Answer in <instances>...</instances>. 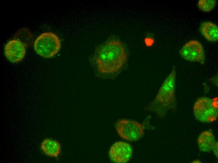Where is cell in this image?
<instances>
[{
	"label": "cell",
	"instance_id": "6da1fadb",
	"mask_svg": "<svg viewBox=\"0 0 218 163\" xmlns=\"http://www.w3.org/2000/svg\"><path fill=\"white\" fill-rule=\"evenodd\" d=\"M127 55L122 43L116 39L109 40L97 49L95 60L98 71L102 74L116 73L125 63Z\"/></svg>",
	"mask_w": 218,
	"mask_h": 163
},
{
	"label": "cell",
	"instance_id": "7a4b0ae2",
	"mask_svg": "<svg viewBox=\"0 0 218 163\" xmlns=\"http://www.w3.org/2000/svg\"><path fill=\"white\" fill-rule=\"evenodd\" d=\"M176 70L175 66L161 86L154 99L145 107L146 110L154 113L160 118L176 108L175 96Z\"/></svg>",
	"mask_w": 218,
	"mask_h": 163
},
{
	"label": "cell",
	"instance_id": "3957f363",
	"mask_svg": "<svg viewBox=\"0 0 218 163\" xmlns=\"http://www.w3.org/2000/svg\"><path fill=\"white\" fill-rule=\"evenodd\" d=\"M61 46L58 36L51 32L43 33L36 39L34 48L36 53L44 58H50L57 54Z\"/></svg>",
	"mask_w": 218,
	"mask_h": 163
},
{
	"label": "cell",
	"instance_id": "277c9868",
	"mask_svg": "<svg viewBox=\"0 0 218 163\" xmlns=\"http://www.w3.org/2000/svg\"><path fill=\"white\" fill-rule=\"evenodd\" d=\"M193 113L197 120L203 122H212L218 117V99L203 97L199 98L193 107Z\"/></svg>",
	"mask_w": 218,
	"mask_h": 163
},
{
	"label": "cell",
	"instance_id": "5b68a950",
	"mask_svg": "<svg viewBox=\"0 0 218 163\" xmlns=\"http://www.w3.org/2000/svg\"><path fill=\"white\" fill-rule=\"evenodd\" d=\"M116 129L121 137L129 141H137L144 134L143 126L140 123L129 119L119 120L116 124Z\"/></svg>",
	"mask_w": 218,
	"mask_h": 163
},
{
	"label": "cell",
	"instance_id": "8992f818",
	"mask_svg": "<svg viewBox=\"0 0 218 163\" xmlns=\"http://www.w3.org/2000/svg\"><path fill=\"white\" fill-rule=\"evenodd\" d=\"M181 57L191 62L203 64L205 61L204 50L202 44L196 40H190L186 43L179 51Z\"/></svg>",
	"mask_w": 218,
	"mask_h": 163
},
{
	"label": "cell",
	"instance_id": "52a82bcc",
	"mask_svg": "<svg viewBox=\"0 0 218 163\" xmlns=\"http://www.w3.org/2000/svg\"><path fill=\"white\" fill-rule=\"evenodd\" d=\"M132 152V146L129 143L118 141L111 146L109 150V155L111 159L115 162L124 163L129 161Z\"/></svg>",
	"mask_w": 218,
	"mask_h": 163
},
{
	"label": "cell",
	"instance_id": "ba28073f",
	"mask_svg": "<svg viewBox=\"0 0 218 163\" xmlns=\"http://www.w3.org/2000/svg\"><path fill=\"white\" fill-rule=\"evenodd\" d=\"M5 55L10 61L16 63L22 60L25 55L26 47L19 41L13 39L8 41L4 48Z\"/></svg>",
	"mask_w": 218,
	"mask_h": 163
},
{
	"label": "cell",
	"instance_id": "9c48e42d",
	"mask_svg": "<svg viewBox=\"0 0 218 163\" xmlns=\"http://www.w3.org/2000/svg\"><path fill=\"white\" fill-rule=\"evenodd\" d=\"M198 144L201 151L210 152L218 145V143L216 141L212 132L206 130L202 132L199 136Z\"/></svg>",
	"mask_w": 218,
	"mask_h": 163
},
{
	"label": "cell",
	"instance_id": "30bf717a",
	"mask_svg": "<svg viewBox=\"0 0 218 163\" xmlns=\"http://www.w3.org/2000/svg\"><path fill=\"white\" fill-rule=\"evenodd\" d=\"M41 148L47 155L53 157H57L60 155L61 146L57 140L51 139H44L41 143Z\"/></svg>",
	"mask_w": 218,
	"mask_h": 163
},
{
	"label": "cell",
	"instance_id": "8fae6325",
	"mask_svg": "<svg viewBox=\"0 0 218 163\" xmlns=\"http://www.w3.org/2000/svg\"><path fill=\"white\" fill-rule=\"evenodd\" d=\"M200 30L202 35L208 40L215 42L218 39V28L213 23L205 22L202 23Z\"/></svg>",
	"mask_w": 218,
	"mask_h": 163
},
{
	"label": "cell",
	"instance_id": "7c38bea8",
	"mask_svg": "<svg viewBox=\"0 0 218 163\" xmlns=\"http://www.w3.org/2000/svg\"><path fill=\"white\" fill-rule=\"evenodd\" d=\"M13 39L19 41L26 47L32 45L33 43V35L28 28H23L18 30L13 36Z\"/></svg>",
	"mask_w": 218,
	"mask_h": 163
},
{
	"label": "cell",
	"instance_id": "4fadbf2b",
	"mask_svg": "<svg viewBox=\"0 0 218 163\" xmlns=\"http://www.w3.org/2000/svg\"><path fill=\"white\" fill-rule=\"evenodd\" d=\"M215 0H200L198 6L200 10L205 12H210L212 11L216 5Z\"/></svg>",
	"mask_w": 218,
	"mask_h": 163
},
{
	"label": "cell",
	"instance_id": "5bb4252c",
	"mask_svg": "<svg viewBox=\"0 0 218 163\" xmlns=\"http://www.w3.org/2000/svg\"><path fill=\"white\" fill-rule=\"evenodd\" d=\"M213 78L211 79V81H212L214 84L216 85V86H217V77L216 76Z\"/></svg>",
	"mask_w": 218,
	"mask_h": 163
}]
</instances>
